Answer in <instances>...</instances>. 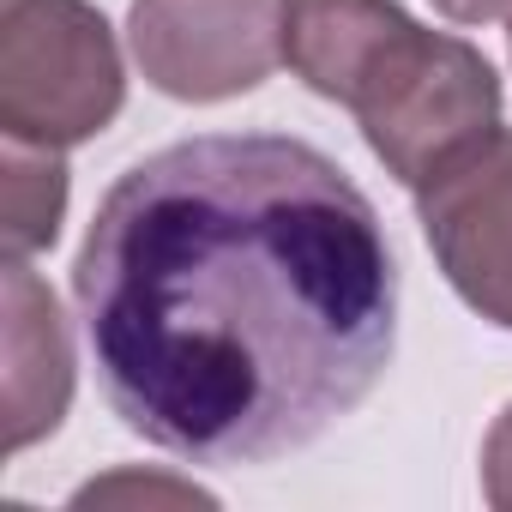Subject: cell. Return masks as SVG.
Listing matches in <instances>:
<instances>
[{"instance_id":"10","label":"cell","mask_w":512,"mask_h":512,"mask_svg":"<svg viewBox=\"0 0 512 512\" xmlns=\"http://www.w3.org/2000/svg\"><path fill=\"white\" fill-rule=\"evenodd\" d=\"M506 43H512V13H506Z\"/></svg>"},{"instance_id":"1","label":"cell","mask_w":512,"mask_h":512,"mask_svg":"<svg viewBox=\"0 0 512 512\" xmlns=\"http://www.w3.org/2000/svg\"><path fill=\"white\" fill-rule=\"evenodd\" d=\"M73 302L109 410L211 470L314 446L398 350L386 223L290 133H205L121 169Z\"/></svg>"},{"instance_id":"2","label":"cell","mask_w":512,"mask_h":512,"mask_svg":"<svg viewBox=\"0 0 512 512\" xmlns=\"http://www.w3.org/2000/svg\"><path fill=\"white\" fill-rule=\"evenodd\" d=\"M290 73L344 103L410 193L500 133V79L464 37L416 25L398 0H284Z\"/></svg>"},{"instance_id":"6","label":"cell","mask_w":512,"mask_h":512,"mask_svg":"<svg viewBox=\"0 0 512 512\" xmlns=\"http://www.w3.org/2000/svg\"><path fill=\"white\" fill-rule=\"evenodd\" d=\"M73 404V338L55 290L7 260V452L37 446Z\"/></svg>"},{"instance_id":"7","label":"cell","mask_w":512,"mask_h":512,"mask_svg":"<svg viewBox=\"0 0 512 512\" xmlns=\"http://www.w3.org/2000/svg\"><path fill=\"white\" fill-rule=\"evenodd\" d=\"M7 260H31V253L55 247L61 217H67V163L49 145H25L7 139Z\"/></svg>"},{"instance_id":"9","label":"cell","mask_w":512,"mask_h":512,"mask_svg":"<svg viewBox=\"0 0 512 512\" xmlns=\"http://www.w3.org/2000/svg\"><path fill=\"white\" fill-rule=\"evenodd\" d=\"M434 7L452 25H488V19H506L512 13V0H434Z\"/></svg>"},{"instance_id":"4","label":"cell","mask_w":512,"mask_h":512,"mask_svg":"<svg viewBox=\"0 0 512 512\" xmlns=\"http://www.w3.org/2000/svg\"><path fill=\"white\" fill-rule=\"evenodd\" d=\"M133 61L175 103L260 91L284 61V0H133Z\"/></svg>"},{"instance_id":"5","label":"cell","mask_w":512,"mask_h":512,"mask_svg":"<svg viewBox=\"0 0 512 512\" xmlns=\"http://www.w3.org/2000/svg\"><path fill=\"white\" fill-rule=\"evenodd\" d=\"M416 217L464 308L512 332V133H488L470 157L416 187Z\"/></svg>"},{"instance_id":"8","label":"cell","mask_w":512,"mask_h":512,"mask_svg":"<svg viewBox=\"0 0 512 512\" xmlns=\"http://www.w3.org/2000/svg\"><path fill=\"white\" fill-rule=\"evenodd\" d=\"M482 494L494 512H512V404L494 416V428L482 440Z\"/></svg>"},{"instance_id":"3","label":"cell","mask_w":512,"mask_h":512,"mask_svg":"<svg viewBox=\"0 0 512 512\" xmlns=\"http://www.w3.org/2000/svg\"><path fill=\"white\" fill-rule=\"evenodd\" d=\"M127 103L109 19L91 0H7L0 7V133L25 145H85Z\"/></svg>"}]
</instances>
